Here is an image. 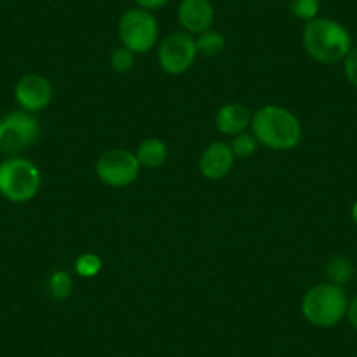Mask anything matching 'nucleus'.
Returning a JSON list of instances; mask_svg holds the SVG:
<instances>
[{"mask_svg": "<svg viewBox=\"0 0 357 357\" xmlns=\"http://www.w3.org/2000/svg\"><path fill=\"white\" fill-rule=\"evenodd\" d=\"M301 40L308 56L326 65L340 63L352 50L349 30L336 20L321 16L305 25Z\"/></svg>", "mask_w": 357, "mask_h": 357, "instance_id": "obj_2", "label": "nucleus"}, {"mask_svg": "<svg viewBox=\"0 0 357 357\" xmlns=\"http://www.w3.org/2000/svg\"><path fill=\"white\" fill-rule=\"evenodd\" d=\"M349 300L342 286L321 282L312 286L301 300V314L305 321L315 328H333L345 319Z\"/></svg>", "mask_w": 357, "mask_h": 357, "instance_id": "obj_3", "label": "nucleus"}, {"mask_svg": "<svg viewBox=\"0 0 357 357\" xmlns=\"http://www.w3.org/2000/svg\"><path fill=\"white\" fill-rule=\"evenodd\" d=\"M43 175L39 167L29 158L8 156L0 161V197L11 204H26L40 191Z\"/></svg>", "mask_w": 357, "mask_h": 357, "instance_id": "obj_4", "label": "nucleus"}, {"mask_svg": "<svg viewBox=\"0 0 357 357\" xmlns=\"http://www.w3.org/2000/svg\"><path fill=\"white\" fill-rule=\"evenodd\" d=\"M118 36L123 46L135 54H144L156 46L160 39V26L153 13L142 8H133L119 18Z\"/></svg>", "mask_w": 357, "mask_h": 357, "instance_id": "obj_5", "label": "nucleus"}, {"mask_svg": "<svg viewBox=\"0 0 357 357\" xmlns=\"http://www.w3.org/2000/svg\"><path fill=\"white\" fill-rule=\"evenodd\" d=\"M40 126L32 112L23 109L11 111L0 118V153L18 156L39 139Z\"/></svg>", "mask_w": 357, "mask_h": 357, "instance_id": "obj_6", "label": "nucleus"}, {"mask_svg": "<svg viewBox=\"0 0 357 357\" xmlns=\"http://www.w3.org/2000/svg\"><path fill=\"white\" fill-rule=\"evenodd\" d=\"M198 56L197 43L188 32H172L161 40L158 50V61L161 70L170 75L184 74L193 67Z\"/></svg>", "mask_w": 357, "mask_h": 357, "instance_id": "obj_8", "label": "nucleus"}, {"mask_svg": "<svg viewBox=\"0 0 357 357\" xmlns=\"http://www.w3.org/2000/svg\"><path fill=\"white\" fill-rule=\"evenodd\" d=\"M197 43V51L202 56H218L222 50H225V36L218 30H207V32L200 33V36L195 39Z\"/></svg>", "mask_w": 357, "mask_h": 357, "instance_id": "obj_14", "label": "nucleus"}, {"mask_svg": "<svg viewBox=\"0 0 357 357\" xmlns=\"http://www.w3.org/2000/svg\"><path fill=\"white\" fill-rule=\"evenodd\" d=\"M347 319H349L350 326L357 331V296L349 303V310H347Z\"/></svg>", "mask_w": 357, "mask_h": 357, "instance_id": "obj_23", "label": "nucleus"}, {"mask_svg": "<svg viewBox=\"0 0 357 357\" xmlns=\"http://www.w3.org/2000/svg\"><path fill=\"white\" fill-rule=\"evenodd\" d=\"M15 98L20 109L26 112L44 111L53 100V86L50 79L40 74H26L16 82Z\"/></svg>", "mask_w": 357, "mask_h": 357, "instance_id": "obj_9", "label": "nucleus"}, {"mask_svg": "<svg viewBox=\"0 0 357 357\" xmlns=\"http://www.w3.org/2000/svg\"><path fill=\"white\" fill-rule=\"evenodd\" d=\"M137 2V8H142L146 11H156V9L165 8V6L170 2V0H135Z\"/></svg>", "mask_w": 357, "mask_h": 357, "instance_id": "obj_22", "label": "nucleus"}, {"mask_svg": "<svg viewBox=\"0 0 357 357\" xmlns=\"http://www.w3.org/2000/svg\"><path fill=\"white\" fill-rule=\"evenodd\" d=\"M0 2H4V0H0Z\"/></svg>", "mask_w": 357, "mask_h": 357, "instance_id": "obj_25", "label": "nucleus"}, {"mask_svg": "<svg viewBox=\"0 0 357 357\" xmlns=\"http://www.w3.org/2000/svg\"><path fill=\"white\" fill-rule=\"evenodd\" d=\"M252 114L243 104H225L215 114V126L221 133L235 137L243 133L250 126Z\"/></svg>", "mask_w": 357, "mask_h": 357, "instance_id": "obj_12", "label": "nucleus"}, {"mask_svg": "<svg viewBox=\"0 0 357 357\" xmlns=\"http://www.w3.org/2000/svg\"><path fill=\"white\" fill-rule=\"evenodd\" d=\"M109 61H111L112 70L119 72V74H126V72L132 70L133 65H135V53L130 51L128 47L125 46L116 47V50L111 53Z\"/></svg>", "mask_w": 357, "mask_h": 357, "instance_id": "obj_19", "label": "nucleus"}, {"mask_svg": "<svg viewBox=\"0 0 357 357\" xmlns=\"http://www.w3.org/2000/svg\"><path fill=\"white\" fill-rule=\"evenodd\" d=\"M235 154H233L231 146L228 142H212L211 146L205 147L202 153L198 167L200 174L208 181H221L231 172Z\"/></svg>", "mask_w": 357, "mask_h": 357, "instance_id": "obj_11", "label": "nucleus"}, {"mask_svg": "<svg viewBox=\"0 0 357 357\" xmlns=\"http://www.w3.org/2000/svg\"><path fill=\"white\" fill-rule=\"evenodd\" d=\"M352 221L356 222V226H357V202L354 204V207H352Z\"/></svg>", "mask_w": 357, "mask_h": 357, "instance_id": "obj_24", "label": "nucleus"}, {"mask_svg": "<svg viewBox=\"0 0 357 357\" xmlns=\"http://www.w3.org/2000/svg\"><path fill=\"white\" fill-rule=\"evenodd\" d=\"M215 9L211 0H181L177 8V20L184 32L200 36L212 29Z\"/></svg>", "mask_w": 357, "mask_h": 357, "instance_id": "obj_10", "label": "nucleus"}, {"mask_svg": "<svg viewBox=\"0 0 357 357\" xmlns=\"http://www.w3.org/2000/svg\"><path fill=\"white\" fill-rule=\"evenodd\" d=\"M343 72H345L347 81L354 88H357V46L352 47L345 60H343Z\"/></svg>", "mask_w": 357, "mask_h": 357, "instance_id": "obj_21", "label": "nucleus"}, {"mask_svg": "<svg viewBox=\"0 0 357 357\" xmlns=\"http://www.w3.org/2000/svg\"><path fill=\"white\" fill-rule=\"evenodd\" d=\"M287 8L294 18L308 23L319 16L321 0H287Z\"/></svg>", "mask_w": 357, "mask_h": 357, "instance_id": "obj_16", "label": "nucleus"}, {"mask_svg": "<svg viewBox=\"0 0 357 357\" xmlns=\"http://www.w3.org/2000/svg\"><path fill=\"white\" fill-rule=\"evenodd\" d=\"M229 146H231V151L233 154H235V158H249L256 154L257 147H259V142H257V139L252 135V133L243 132L233 137Z\"/></svg>", "mask_w": 357, "mask_h": 357, "instance_id": "obj_18", "label": "nucleus"}, {"mask_svg": "<svg viewBox=\"0 0 357 357\" xmlns=\"http://www.w3.org/2000/svg\"><path fill=\"white\" fill-rule=\"evenodd\" d=\"M140 163L137 154L128 149H109L100 154L95 170L102 183L111 188H126L139 178Z\"/></svg>", "mask_w": 357, "mask_h": 357, "instance_id": "obj_7", "label": "nucleus"}, {"mask_svg": "<svg viewBox=\"0 0 357 357\" xmlns=\"http://www.w3.org/2000/svg\"><path fill=\"white\" fill-rule=\"evenodd\" d=\"M352 272L354 268L350 264V261L343 259V257H336V259H333L328 264V275L331 279V282L336 284V286H342L343 282H347L350 279V275H352Z\"/></svg>", "mask_w": 357, "mask_h": 357, "instance_id": "obj_20", "label": "nucleus"}, {"mask_svg": "<svg viewBox=\"0 0 357 357\" xmlns=\"http://www.w3.org/2000/svg\"><path fill=\"white\" fill-rule=\"evenodd\" d=\"M250 130L257 142L273 151H291L300 146L303 126L300 119L280 105H264L252 114Z\"/></svg>", "mask_w": 357, "mask_h": 357, "instance_id": "obj_1", "label": "nucleus"}, {"mask_svg": "<svg viewBox=\"0 0 357 357\" xmlns=\"http://www.w3.org/2000/svg\"><path fill=\"white\" fill-rule=\"evenodd\" d=\"M137 160L144 168H160L163 167L168 158V147L160 139H146L137 149Z\"/></svg>", "mask_w": 357, "mask_h": 357, "instance_id": "obj_13", "label": "nucleus"}, {"mask_svg": "<svg viewBox=\"0 0 357 357\" xmlns=\"http://www.w3.org/2000/svg\"><path fill=\"white\" fill-rule=\"evenodd\" d=\"M47 286H50L51 296L58 301L67 300V298L72 294V289H74L72 277L68 275L65 270H56V272L51 273Z\"/></svg>", "mask_w": 357, "mask_h": 357, "instance_id": "obj_15", "label": "nucleus"}, {"mask_svg": "<svg viewBox=\"0 0 357 357\" xmlns=\"http://www.w3.org/2000/svg\"><path fill=\"white\" fill-rule=\"evenodd\" d=\"M102 272V259L98 254L84 252L75 259V273L82 279H95Z\"/></svg>", "mask_w": 357, "mask_h": 357, "instance_id": "obj_17", "label": "nucleus"}]
</instances>
